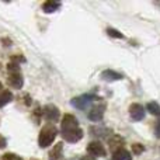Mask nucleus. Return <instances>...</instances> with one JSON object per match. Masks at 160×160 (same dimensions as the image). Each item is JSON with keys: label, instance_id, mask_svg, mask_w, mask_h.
<instances>
[{"label": "nucleus", "instance_id": "f257e3e1", "mask_svg": "<svg viewBox=\"0 0 160 160\" xmlns=\"http://www.w3.org/2000/svg\"><path fill=\"white\" fill-rule=\"evenodd\" d=\"M61 135L69 143H76L83 138V129L80 128L79 121L72 114H65L61 122Z\"/></svg>", "mask_w": 160, "mask_h": 160}, {"label": "nucleus", "instance_id": "f03ea898", "mask_svg": "<svg viewBox=\"0 0 160 160\" xmlns=\"http://www.w3.org/2000/svg\"><path fill=\"white\" fill-rule=\"evenodd\" d=\"M7 83H8V86H10V87L16 88V90L22 88V84H24V78H22L21 68H20L18 63L10 62V63L7 65Z\"/></svg>", "mask_w": 160, "mask_h": 160}, {"label": "nucleus", "instance_id": "7ed1b4c3", "mask_svg": "<svg viewBox=\"0 0 160 160\" xmlns=\"http://www.w3.org/2000/svg\"><path fill=\"white\" fill-rule=\"evenodd\" d=\"M56 135H58V129L53 124H47L41 129L38 135V145L39 148H48L53 141H55Z\"/></svg>", "mask_w": 160, "mask_h": 160}, {"label": "nucleus", "instance_id": "20e7f679", "mask_svg": "<svg viewBox=\"0 0 160 160\" xmlns=\"http://www.w3.org/2000/svg\"><path fill=\"white\" fill-rule=\"evenodd\" d=\"M96 100H100V98H97L94 94L87 93V94H83V96H79V97H73L70 104H72L73 107L79 108V110H86V108L93 101H96Z\"/></svg>", "mask_w": 160, "mask_h": 160}, {"label": "nucleus", "instance_id": "39448f33", "mask_svg": "<svg viewBox=\"0 0 160 160\" xmlns=\"http://www.w3.org/2000/svg\"><path fill=\"white\" fill-rule=\"evenodd\" d=\"M105 108H107V104H105V101H98L94 107L90 108V111H88L87 117L90 121H94V122H98L102 119V117H104V112H105Z\"/></svg>", "mask_w": 160, "mask_h": 160}, {"label": "nucleus", "instance_id": "423d86ee", "mask_svg": "<svg viewBox=\"0 0 160 160\" xmlns=\"http://www.w3.org/2000/svg\"><path fill=\"white\" fill-rule=\"evenodd\" d=\"M42 115L45 117V119H47L48 122L53 124V122L59 121V118H61V111H59V108L56 107V105L47 104L42 108Z\"/></svg>", "mask_w": 160, "mask_h": 160}, {"label": "nucleus", "instance_id": "0eeeda50", "mask_svg": "<svg viewBox=\"0 0 160 160\" xmlns=\"http://www.w3.org/2000/svg\"><path fill=\"white\" fill-rule=\"evenodd\" d=\"M87 152L90 153V156H101V158H104L105 155H107V150H105L104 145L101 143L100 141H93L90 142V143L87 145Z\"/></svg>", "mask_w": 160, "mask_h": 160}, {"label": "nucleus", "instance_id": "6e6552de", "mask_svg": "<svg viewBox=\"0 0 160 160\" xmlns=\"http://www.w3.org/2000/svg\"><path fill=\"white\" fill-rule=\"evenodd\" d=\"M129 115L133 121H142L145 118V108L142 104L133 102L129 105Z\"/></svg>", "mask_w": 160, "mask_h": 160}, {"label": "nucleus", "instance_id": "1a4fd4ad", "mask_svg": "<svg viewBox=\"0 0 160 160\" xmlns=\"http://www.w3.org/2000/svg\"><path fill=\"white\" fill-rule=\"evenodd\" d=\"M88 132H90V135H93V136L104 138V139H108L111 135H112V131L107 127H90Z\"/></svg>", "mask_w": 160, "mask_h": 160}, {"label": "nucleus", "instance_id": "9d476101", "mask_svg": "<svg viewBox=\"0 0 160 160\" xmlns=\"http://www.w3.org/2000/svg\"><path fill=\"white\" fill-rule=\"evenodd\" d=\"M100 78H101L104 82H118V80H122L121 73L115 72V70L112 69H107V70H102L101 75H100Z\"/></svg>", "mask_w": 160, "mask_h": 160}, {"label": "nucleus", "instance_id": "9b49d317", "mask_svg": "<svg viewBox=\"0 0 160 160\" xmlns=\"http://www.w3.org/2000/svg\"><path fill=\"white\" fill-rule=\"evenodd\" d=\"M49 160H63V142H59L51 149Z\"/></svg>", "mask_w": 160, "mask_h": 160}, {"label": "nucleus", "instance_id": "f8f14e48", "mask_svg": "<svg viewBox=\"0 0 160 160\" xmlns=\"http://www.w3.org/2000/svg\"><path fill=\"white\" fill-rule=\"evenodd\" d=\"M108 145H110V150H111V152H115V150L124 148L125 141H124V138H121L119 135H112L110 138V141H108Z\"/></svg>", "mask_w": 160, "mask_h": 160}, {"label": "nucleus", "instance_id": "ddd939ff", "mask_svg": "<svg viewBox=\"0 0 160 160\" xmlns=\"http://www.w3.org/2000/svg\"><path fill=\"white\" fill-rule=\"evenodd\" d=\"M11 100H13V94H11V91L7 90V88H4V86L0 83V108L4 107V105H7Z\"/></svg>", "mask_w": 160, "mask_h": 160}, {"label": "nucleus", "instance_id": "4468645a", "mask_svg": "<svg viewBox=\"0 0 160 160\" xmlns=\"http://www.w3.org/2000/svg\"><path fill=\"white\" fill-rule=\"evenodd\" d=\"M61 2H56V0H48V2H44L42 4V11L47 14H51V13H55L61 8Z\"/></svg>", "mask_w": 160, "mask_h": 160}, {"label": "nucleus", "instance_id": "2eb2a0df", "mask_svg": "<svg viewBox=\"0 0 160 160\" xmlns=\"http://www.w3.org/2000/svg\"><path fill=\"white\" fill-rule=\"evenodd\" d=\"M112 159L114 160H132V156H131V153L125 148H121V149L112 152Z\"/></svg>", "mask_w": 160, "mask_h": 160}, {"label": "nucleus", "instance_id": "dca6fc26", "mask_svg": "<svg viewBox=\"0 0 160 160\" xmlns=\"http://www.w3.org/2000/svg\"><path fill=\"white\" fill-rule=\"evenodd\" d=\"M146 110L149 111V112L152 114V115L160 117V105H159V102H156V101H150V102H148Z\"/></svg>", "mask_w": 160, "mask_h": 160}, {"label": "nucleus", "instance_id": "f3484780", "mask_svg": "<svg viewBox=\"0 0 160 160\" xmlns=\"http://www.w3.org/2000/svg\"><path fill=\"white\" fill-rule=\"evenodd\" d=\"M107 34L110 37H112V38H119V39L124 38V34L119 32V31L115 30V28H107Z\"/></svg>", "mask_w": 160, "mask_h": 160}, {"label": "nucleus", "instance_id": "a211bd4d", "mask_svg": "<svg viewBox=\"0 0 160 160\" xmlns=\"http://www.w3.org/2000/svg\"><path fill=\"white\" fill-rule=\"evenodd\" d=\"M0 160H22V159L18 155H16V153H4L0 158Z\"/></svg>", "mask_w": 160, "mask_h": 160}, {"label": "nucleus", "instance_id": "6ab92c4d", "mask_svg": "<svg viewBox=\"0 0 160 160\" xmlns=\"http://www.w3.org/2000/svg\"><path fill=\"white\" fill-rule=\"evenodd\" d=\"M143 150H145L143 145H141V143H133L132 145V153L133 155H141Z\"/></svg>", "mask_w": 160, "mask_h": 160}, {"label": "nucleus", "instance_id": "aec40b11", "mask_svg": "<svg viewBox=\"0 0 160 160\" xmlns=\"http://www.w3.org/2000/svg\"><path fill=\"white\" fill-rule=\"evenodd\" d=\"M32 117H34V119H35V122L37 124H39V119H41V117H42V108H35L34 110V112H32Z\"/></svg>", "mask_w": 160, "mask_h": 160}, {"label": "nucleus", "instance_id": "412c9836", "mask_svg": "<svg viewBox=\"0 0 160 160\" xmlns=\"http://www.w3.org/2000/svg\"><path fill=\"white\" fill-rule=\"evenodd\" d=\"M11 62H14V63H24L25 62V58L24 56H21V55H14V56H11Z\"/></svg>", "mask_w": 160, "mask_h": 160}, {"label": "nucleus", "instance_id": "4be33fe9", "mask_svg": "<svg viewBox=\"0 0 160 160\" xmlns=\"http://www.w3.org/2000/svg\"><path fill=\"white\" fill-rule=\"evenodd\" d=\"M155 135H156V138L160 139V119L156 122V125H155Z\"/></svg>", "mask_w": 160, "mask_h": 160}, {"label": "nucleus", "instance_id": "5701e85b", "mask_svg": "<svg viewBox=\"0 0 160 160\" xmlns=\"http://www.w3.org/2000/svg\"><path fill=\"white\" fill-rule=\"evenodd\" d=\"M6 146H7V141H6V138H3L0 135V149H4Z\"/></svg>", "mask_w": 160, "mask_h": 160}, {"label": "nucleus", "instance_id": "b1692460", "mask_svg": "<svg viewBox=\"0 0 160 160\" xmlns=\"http://www.w3.org/2000/svg\"><path fill=\"white\" fill-rule=\"evenodd\" d=\"M24 102H25V105H30L31 104V97L30 96H28V94H25V96H24Z\"/></svg>", "mask_w": 160, "mask_h": 160}, {"label": "nucleus", "instance_id": "393cba45", "mask_svg": "<svg viewBox=\"0 0 160 160\" xmlns=\"http://www.w3.org/2000/svg\"><path fill=\"white\" fill-rule=\"evenodd\" d=\"M80 160H96V158H93V156L88 155V156H83V158L80 159Z\"/></svg>", "mask_w": 160, "mask_h": 160}, {"label": "nucleus", "instance_id": "a878e982", "mask_svg": "<svg viewBox=\"0 0 160 160\" xmlns=\"http://www.w3.org/2000/svg\"><path fill=\"white\" fill-rule=\"evenodd\" d=\"M2 42H6V44H4L6 47H8V45H11V44H10V42H11L10 39H6V38H3V39H2Z\"/></svg>", "mask_w": 160, "mask_h": 160}, {"label": "nucleus", "instance_id": "bb28decb", "mask_svg": "<svg viewBox=\"0 0 160 160\" xmlns=\"http://www.w3.org/2000/svg\"><path fill=\"white\" fill-rule=\"evenodd\" d=\"M31 160H38V159H31Z\"/></svg>", "mask_w": 160, "mask_h": 160}]
</instances>
